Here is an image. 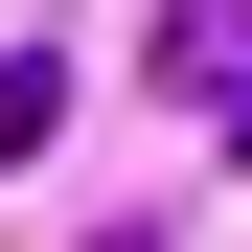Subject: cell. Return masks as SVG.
I'll use <instances>...</instances> for the list:
<instances>
[{
    "instance_id": "obj_1",
    "label": "cell",
    "mask_w": 252,
    "mask_h": 252,
    "mask_svg": "<svg viewBox=\"0 0 252 252\" xmlns=\"http://www.w3.org/2000/svg\"><path fill=\"white\" fill-rule=\"evenodd\" d=\"M160 69H184V92H229V69H252V0H160Z\"/></svg>"
},
{
    "instance_id": "obj_2",
    "label": "cell",
    "mask_w": 252,
    "mask_h": 252,
    "mask_svg": "<svg viewBox=\"0 0 252 252\" xmlns=\"http://www.w3.org/2000/svg\"><path fill=\"white\" fill-rule=\"evenodd\" d=\"M69 138V69H0V160H46Z\"/></svg>"
},
{
    "instance_id": "obj_3",
    "label": "cell",
    "mask_w": 252,
    "mask_h": 252,
    "mask_svg": "<svg viewBox=\"0 0 252 252\" xmlns=\"http://www.w3.org/2000/svg\"><path fill=\"white\" fill-rule=\"evenodd\" d=\"M206 138H229V160H252V69H229V92H206Z\"/></svg>"
}]
</instances>
